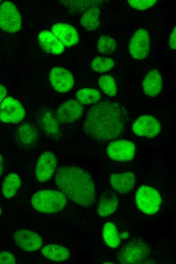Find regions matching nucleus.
<instances>
[{
    "mask_svg": "<svg viewBox=\"0 0 176 264\" xmlns=\"http://www.w3.org/2000/svg\"><path fill=\"white\" fill-rule=\"evenodd\" d=\"M114 65V62L112 59L101 56L96 57L91 64L92 69L100 73L109 71Z\"/></svg>",
    "mask_w": 176,
    "mask_h": 264,
    "instance_id": "obj_27",
    "label": "nucleus"
},
{
    "mask_svg": "<svg viewBox=\"0 0 176 264\" xmlns=\"http://www.w3.org/2000/svg\"><path fill=\"white\" fill-rule=\"evenodd\" d=\"M150 249L142 240L131 241L121 249L118 260L122 263H140L149 255Z\"/></svg>",
    "mask_w": 176,
    "mask_h": 264,
    "instance_id": "obj_5",
    "label": "nucleus"
},
{
    "mask_svg": "<svg viewBox=\"0 0 176 264\" xmlns=\"http://www.w3.org/2000/svg\"><path fill=\"white\" fill-rule=\"evenodd\" d=\"M54 36L65 46L71 47L78 42V34L71 25L59 23L53 25L51 29Z\"/></svg>",
    "mask_w": 176,
    "mask_h": 264,
    "instance_id": "obj_15",
    "label": "nucleus"
},
{
    "mask_svg": "<svg viewBox=\"0 0 176 264\" xmlns=\"http://www.w3.org/2000/svg\"><path fill=\"white\" fill-rule=\"evenodd\" d=\"M100 11L97 7H94L87 10L80 18L81 25L88 30H95L99 25Z\"/></svg>",
    "mask_w": 176,
    "mask_h": 264,
    "instance_id": "obj_22",
    "label": "nucleus"
},
{
    "mask_svg": "<svg viewBox=\"0 0 176 264\" xmlns=\"http://www.w3.org/2000/svg\"><path fill=\"white\" fill-rule=\"evenodd\" d=\"M39 44L45 52L59 54L64 50V46L49 31H43L38 35Z\"/></svg>",
    "mask_w": 176,
    "mask_h": 264,
    "instance_id": "obj_18",
    "label": "nucleus"
},
{
    "mask_svg": "<svg viewBox=\"0 0 176 264\" xmlns=\"http://www.w3.org/2000/svg\"><path fill=\"white\" fill-rule=\"evenodd\" d=\"M132 128L134 133L139 136L152 138L160 131L161 125L155 117L143 115L134 122Z\"/></svg>",
    "mask_w": 176,
    "mask_h": 264,
    "instance_id": "obj_10",
    "label": "nucleus"
},
{
    "mask_svg": "<svg viewBox=\"0 0 176 264\" xmlns=\"http://www.w3.org/2000/svg\"><path fill=\"white\" fill-rule=\"evenodd\" d=\"M135 182V174L131 172L113 174L110 178L112 187L120 193H125L131 190Z\"/></svg>",
    "mask_w": 176,
    "mask_h": 264,
    "instance_id": "obj_16",
    "label": "nucleus"
},
{
    "mask_svg": "<svg viewBox=\"0 0 176 264\" xmlns=\"http://www.w3.org/2000/svg\"><path fill=\"white\" fill-rule=\"evenodd\" d=\"M142 86L146 95L151 96L158 95L162 86L160 73L156 69L150 71L144 79Z\"/></svg>",
    "mask_w": 176,
    "mask_h": 264,
    "instance_id": "obj_20",
    "label": "nucleus"
},
{
    "mask_svg": "<svg viewBox=\"0 0 176 264\" xmlns=\"http://www.w3.org/2000/svg\"><path fill=\"white\" fill-rule=\"evenodd\" d=\"M99 85L102 91L110 96L116 93V86L113 77L109 75L101 76L98 80Z\"/></svg>",
    "mask_w": 176,
    "mask_h": 264,
    "instance_id": "obj_28",
    "label": "nucleus"
},
{
    "mask_svg": "<svg viewBox=\"0 0 176 264\" xmlns=\"http://www.w3.org/2000/svg\"><path fill=\"white\" fill-rule=\"evenodd\" d=\"M41 253L47 258L55 261H64L70 254L66 248L56 244L45 246L41 249Z\"/></svg>",
    "mask_w": 176,
    "mask_h": 264,
    "instance_id": "obj_21",
    "label": "nucleus"
},
{
    "mask_svg": "<svg viewBox=\"0 0 176 264\" xmlns=\"http://www.w3.org/2000/svg\"><path fill=\"white\" fill-rule=\"evenodd\" d=\"M1 208L0 207V215H1Z\"/></svg>",
    "mask_w": 176,
    "mask_h": 264,
    "instance_id": "obj_35",
    "label": "nucleus"
},
{
    "mask_svg": "<svg viewBox=\"0 0 176 264\" xmlns=\"http://www.w3.org/2000/svg\"><path fill=\"white\" fill-rule=\"evenodd\" d=\"M14 239L17 245L26 251H34L42 245L41 237L29 230H17L14 235Z\"/></svg>",
    "mask_w": 176,
    "mask_h": 264,
    "instance_id": "obj_14",
    "label": "nucleus"
},
{
    "mask_svg": "<svg viewBox=\"0 0 176 264\" xmlns=\"http://www.w3.org/2000/svg\"><path fill=\"white\" fill-rule=\"evenodd\" d=\"M50 81L52 87L60 92H66L73 86L74 78L72 74L61 67L54 68L50 73Z\"/></svg>",
    "mask_w": 176,
    "mask_h": 264,
    "instance_id": "obj_11",
    "label": "nucleus"
},
{
    "mask_svg": "<svg viewBox=\"0 0 176 264\" xmlns=\"http://www.w3.org/2000/svg\"><path fill=\"white\" fill-rule=\"evenodd\" d=\"M38 126L48 134H55L58 131V123L50 113H45L37 120Z\"/></svg>",
    "mask_w": 176,
    "mask_h": 264,
    "instance_id": "obj_26",
    "label": "nucleus"
},
{
    "mask_svg": "<svg viewBox=\"0 0 176 264\" xmlns=\"http://www.w3.org/2000/svg\"><path fill=\"white\" fill-rule=\"evenodd\" d=\"M25 112L19 101L12 97H7L0 106V120L4 123H17L21 121Z\"/></svg>",
    "mask_w": 176,
    "mask_h": 264,
    "instance_id": "obj_7",
    "label": "nucleus"
},
{
    "mask_svg": "<svg viewBox=\"0 0 176 264\" xmlns=\"http://www.w3.org/2000/svg\"><path fill=\"white\" fill-rule=\"evenodd\" d=\"M124 116L118 103L108 100L100 102L87 112L83 131L88 137L98 140L116 139L123 130Z\"/></svg>",
    "mask_w": 176,
    "mask_h": 264,
    "instance_id": "obj_1",
    "label": "nucleus"
},
{
    "mask_svg": "<svg viewBox=\"0 0 176 264\" xmlns=\"http://www.w3.org/2000/svg\"><path fill=\"white\" fill-rule=\"evenodd\" d=\"M17 139L19 144L24 147H33L38 140L37 129L31 124L24 123L17 130Z\"/></svg>",
    "mask_w": 176,
    "mask_h": 264,
    "instance_id": "obj_17",
    "label": "nucleus"
},
{
    "mask_svg": "<svg viewBox=\"0 0 176 264\" xmlns=\"http://www.w3.org/2000/svg\"><path fill=\"white\" fill-rule=\"evenodd\" d=\"M57 164L55 155L51 152H44L39 158L36 166L37 179L40 182L48 181L53 176Z\"/></svg>",
    "mask_w": 176,
    "mask_h": 264,
    "instance_id": "obj_13",
    "label": "nucleus"
},
{
    "mask_svg": "<svg viewBox=\"0 0 176 264\" xmlns=\"http://www.w3.org/2000/svg\"><path fill=\"white\" fill-rule=\"evenodd\" d=\"M15 263L14 256L11 253L7 251L0 252V264H14Z\"/></svg>",
    "mask_w": 176,
    "mask_h": 264,
    "instance_id": "obj_31",
    "label": "nucleus"
},
{
    "mask_svg": "<svg viewBox=\"0 0 176 264\" xmlns=\"http://www.w3.org/2000/svg\"><path fill=\"white\" fill-rule=\"evenodd\" d=\"M169 45L171 49L175 50L176 48V27L172 30L169 39Z\"/></svg>",
    "mask_w": 176,
    "mask_h": 264,
    "instance_id": "obj_32",
    "label": "nucleus"
},
{
    "mask_svg": "<svg viewBox=\"0 0 176 264\" xmlns=\"http://www.w3.org/2000/svg\"><path fill=\"white\" fill-rule=\"evenodd\" d=\"M21 26V17L15 5L10 1L0 6V28L8 33H15Z\"/></svg>",
    "mask_w": 176,
    "mask_h": 264,
    "instance_id": "obj_6",
    "label": "nucleus"
},
{
    "mask_svg": "<svg viewBox=\"0 0 176 264\" xmlns=\"http://www.w3.org/2000/svg\"><path fill=\"white\" fill-rule=\"evenodd\" d=\"M7 94V90L6 88L3 84H0V103L6 97Z\"/></svg>",
    "mask_w": 176,
    "mask_h": 264,
    "instance_id": "obj_33",
    "label": "nucleus"
},
{
    "mask_svg": "<svg viewBox=\"0 0 176 264\" xmlns=\"http://www.w3.org/2000/svg\"><path fill=\"white\" fill-rule=\"evenodd\" d=\"M116 46L114 40L108 36L102 35L98 40V49L102 53H112L115 50Z\"/></svg>",
    "mask_w": 176,
    "mask_h": 264,
    "instance_id": "obj_29",
    "label": "nucleus"
},
{
    "mask_svg": "<svg viewBox=\"0 0 176 264\" xmlns=\"http://www.w3.org/2000/svg\"><path fill=\"white\" fill-rule=\"evenodd\" d=\"M129 5L139 10H144L147 9L153 5L157 2L156 0H129L128 1Z\"/></svg>",
    "mask_w": 176,
    "mask_h": 264,
    "instance_id": "obj_30",
    "label": "nucleus"
},
{
    "mask_svg": "<svg viewBox=\"0 0 176 264\" xmlns=\"http://www.w3.org/2000/svg\"><path fill=\"white\" fill-rule=\"evenodd\" d=\"M136 202L139 209L143 212L152 215L159 209L161 196L154 188L148 186H141L136 194Z\"/></svg>",
    "mask_w": 176,
    "mask_h": 264,
    "instance_id": "obj_4",
    "label": "nucleus"
},
{
    "mask_svg": "<svg viewBox=\"0 0 176 264\" xmlns=\"http://www.w3.org/2000/svg\"><path fill=\"white\" fill-rule=\"evenodd\" d=\"M55 181L62 192L76 204L90 207L95 199L93 179L84 170L74 166L59 168Z\"/></svg>",
    "mask_w": 176,
    "mask_h": 264,
    "instance_id": "obj_2",
    "label": "nucleus"
},
{
    "mask_svg": "<svg viewBox=\"0 0 176 264\" xmlns=\"http://www.w3.org/2000/svg\"><path fill=\"white\" fill-rule=\"evenodd\" d=\"M150 45V40L148 32L144 29L140 28L130 39L129 51L135 59H143L149 54Z\"/></svg>",
    "mask_w": 176,
    "mask_h": 264,
    "instance_id": "obj_8",
    "label": "nucleus"
},
{
    "mask_svg": "<svg viewBox=\"0 0 176 264\" xmlns=\"http://www.w3.org/2000/svg\"><path fill=\"white\" fill-rule=\"evenodd\" d=\"M118 204L116 195L111 190L104 191L100 197L98 213L101 217H106L116 210Z\"/></svg>",
    "mask_w": 176,
    "mask_h": 264,
    "instance_id": "obj_19",
    "label": "nucleus"
},
{
    "mask_svg": "<svg viewBox=\"0 0 176 264\" xmlns=\"http://www.w3.org/2000/svg\"><path fill=\"white\" fill-rule=\"evenodd\" d=\"M1 2V1H0V3Z\"/></svg>",
    "mask_w": 176,
    "mask_h": 264,
    "instance_id": "obj_36",
    "label": "nucleus"
},
{
    "mask_svg": "<svg viewBox=\"0 0 176 264\" xmlns=\"http://www.w3.org/2000/svg\"><path fill=\"white\" fill-rule=\"evenodd\" d=\"M33 208L41 213H52L62 210L66 204L64 194L54 190H41L36 192L31 199Z\"/></svg>",
    "mask_w": 176,
    "mask_h": 264,
    "instance_id": "obj_3",
    "label": "nucleus"
},
{
    "mask_svg": "<svg viewBox=\"0 0 176 264\" xmlns=\"http://www.w3.org/2000/svg\"><path fill=\"white\" fill-rule=\"evenodd\" d=\"M103 237L106 244L110 247L116 248L121 242L120 236L119 235L115 225L112 222H107L104 226Z\"/></svg>",
    "mask_w": 176,
    "mask_h": 264,
    "instance_id": "obj_24",
    "label": "nucleus"
},
{
    "mask_svg": "<svg viewBox=\"0 0 176 264\" xmlns=\"http://www.w3.org/2000/svg\"><path fill=\"white\" fill-rule=\"evenodd\" d=\"M4 170V159L0 154V176L2 174Z\"/></svg>",
    "mask_w": 176,
    "mask_h": 264,
    "instance_id": "obj_34",
    "label": "nucleus"
},
{
    "mask_svg": "<svg viewBox=\"0 0 176 264\" xmlns=\"http://www.w3.org/2000/svg\"><path fill=\"white\" fill-rule=\"evenodd\" d=\"M106 152L113 160L128 161L132 159L135 155V146L133 142L125 140L114 141L108 145Z\"/></svg>",
    "mask_w": 176,
    "mask_h": 264,
    "instance_id": "obj_9",
    "label": "nucleus"
},
{
    "mask_svg": "<svg viewBox=\"0 0 176 264\" xmlns=\"http://www.w3.org/2000/svg\"><path fill=\"white\" fill-rule=\"evenodd\" d=\"M83 108L78 101L71 99L62 104L58 109L57 119L61 123H72L79 118Z\"/></svg>",
    "mask_w": 176,
    "mask_h": 264,
    "instance_id": "obj_12",
    "label": "nucleus"
},
{
    "mask_svg": "<svg viewBox=\"0 0 176 264\" xmlns=\"http://www.w3.org/2000/svg\"><path fill=\"white\" fill-rule=\"evenodd\" d=\"M19 176L15 173H10L5 178L2 185V192L7 198L13 196L21 185Z\"/></svg>",
    "mask_w": 176,
    "mask_h": 264,
    "instance_id": "obj_23",
    "label": "nucleus"
},
{
    "mask_svg": "<svg viewBox=\"0 0 176 264\" xmlns=\"http://www.w3.org/2000/svg\"><path fill=\"white\" fill-rule=\"evenodd\" d=\"M78 102L84 105H91L97 103L101 98L99 91L93 88H84L76 94Z\"/></svg>",
    "mask_w": 176,
    "mask_h": 264,
    "instance_id": "obj_25",
    "label": "nucleus"
}]
</instances>
